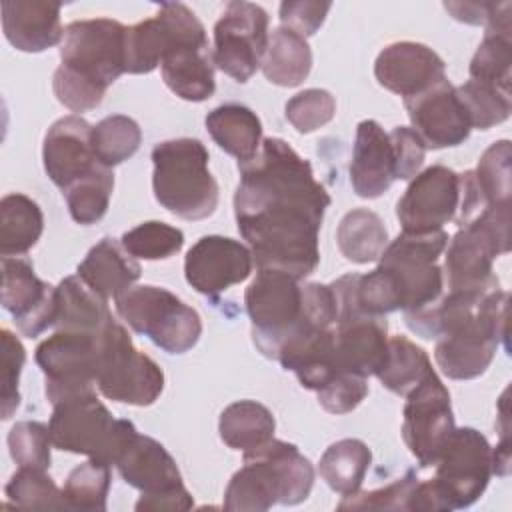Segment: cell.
Listing matches in <instances>:
<instances>
[{
	"instance_id": "1",
	"label": "cell",
	"mask_w": 512,
	"mask_h": 512,
	"mask_svg": "<svg viewBox=\"0 0 512 512\" xmlns=\"http://www.w3.org/2000/svg\"><path fill=\"white\" fill-rule=\"evenodd\" d=\"M234 216L256 268L302 280L320 262L318 232L332 198L312 166L282 138H264L258 154L238 164Z\"/></svg>"
},
{
	"instance_id": "2",
	"label": "cell",
	"mask_w": 512,
	"mask_h": 512,
	"mask_svg": "<svg viewBox=\"0 0 512 512\" xmlns=\"http://www.w3.org/2000/svg\"><path fill=\"white\" fill-rule=\"evenodd\" d=\"M404 318L412 332L436 338L434 358L448 378L472 380L486 372L500 340L508 338V294L500 286L486 292H446Z\"/></svg>"
},
{
	"instance_id": "3",
	"label": "cell",
	"mask_w": 512,
	"mask_h": 512,
	"mask_svg": "<svg viewBox=\"0 0 512 512\" xmlns=\"http://www.w3.org/2000/svg\"><path fill=\"white\" fill-rule=\"evenodd\" d=\"M126 26L112 18L74 20L64 28L60 66L52 88L72 112H88L104 100L108 86L124 74Z\"/></svg>"
},
{
	"instance_id": "4",
	"label": "cell",
	"mask_w": 512,
	"mask_h": 512,
	"mask_svg": "<svg viewBox=\"0 0 512 512\" xmlns=\"http://www.w3.org/2000/svg\"><path fill=\"white\" fill-rule=\"evenodd\" d=\"M314 468L298 446L268 440L244 452V464L224 492L226 510H268L274 504L294 506L310 496Z\"/></svg>"
},
{
	"instance_id": "5",
	"label": "cell",
	"mask_w": 512,
	"mask_h": 512,
	"mask_svg": "<svg viewBox=\"0 0 512 512\" xmlns=\"http://www.w3.org/2000/svg\"><path fill=\"white\" fill-rule=\"evenodd\" d=\"M210 154L198 138H176L152 150V190L160 206L184 220H204L218 206V182L208 170Z\"/></svg>"
},
{
	"instance_id": "6",
	"label": "cell",
	"mask_w": 512,
	"mask_h": 512,
	"mask_svg": "<svg viewBox=\"0 0 512 512\" xmlns=\"http://www.w3.org/2000/svg\"><path fill=\"white\" fill-rule=\"evenodd\" d=\"M446 246L442 274L448 292H486L500 286L492 262L510 252V202L480 210L460 224Z\"/></svg>"
},
{
	"instance_id": "7",
	"label": "cell",
	"mask_w": 512,
	"mask_h": 512,
	"mask_svg": "<svg viewBox=\"0 0 512 512\" xmlns=\"http://www.w3.org/2000/svg\"><path fill=\"white\" fill-rule=\"evenodd\" d=\"M48 428L54 448L84 454L110 466L136 430L130 420L112 418L94 390L74 394L54 404Z\"/></svg>"
},
{
	"instance_id": "8",
	"label": "cell",
	"mask_w": 512,
	"mask_h": 512,
	"mask_svg": "<svg viewBox=\"0 0 512 512\" xmlns=\"http://www.w3.org/2000/svg\"><path fill=\"white\" fill-rule=\"evenodd\" d=\"M118 316L168 354H184L202 334L200 314L160 286H132L114 298Z\"/></svg>"
},
{
	"instance_id": "9",
	"label": "cell",
	"mask_w": 512,
	"mask_h": 512,
	"mask_svg": "<svg viewBox=\"0 0 512 512\" xmlns=\"http://www.w3.org/2000/svg\"><path fill=\"white\" fill-rule=\"evenodd\" d=\"M96 388L108 400L132 406H150L164 390L162 368L132 344L118 320L98 334Z\"/></svg>"
},
{
	"instance_id": "10",
	"label": "cell",
	"mask_w": 512,
	"mask_h": 512,
	"mask_svg": "<svg viewBox=\"0 0 512 512\" xmlns=\"http://www.w3.org/2000/svg\"><path fill=\"white\" fill-rule=\"evenodd\" d=\"M446 244L448 234L444 230L426 234L402 232L384 248L378 266L392 276L404 314L422 310L442 296L444 274L438 266V256L446 250Z\"/></svg>"
},
{
	"instance_id": "11",
	"label": "cell",
	"mask_w": 512,
	"mask_h": 512,
	"mask_svg": "<svg viewBox=\"0 0 512 512\" xmlns=\"http://www.w3.org/2000/svg\"><path fill=\"white\" fill-rule=\"evenodd\" d=\"M246 312L252 320V342L266 356L278 354L284 338L302 318V284L298 278L276 268H258L244 294Z\"/></svg>"
},
{
	"instance_id": "12",
	"label": "cell",
	"mask_w": 512,
	"mask_h": 512,
	"mask_svg": "<svg viewBox=\"0 0 512 512\" xmlns=\"http://www.w3.org/2000/svg\"><path fill=\"white\" fill-rule=\"evenodd\" d=\"M430 480L444 510L472 506L492 476V448L478 430L454 428Z\"/></svg>"
},
{
	"instance_id": "13",
	"label": "cell",
	"mask_w": 512,
	"mask_h": 512,
	"mask_svg": "<svg viewBox=\"0 0 512 512\" xmlns=\"http://www.w3.org/2000/svg\"><path fill=\"white\" fill-rule=\"evenodd\" d=\"M268 14L252 2H228L214 24V66L236 82H248L268 48Z\"/></svg>"
},
{
	"instance_id": "14",
	"label": "cell",
	"mask_w": 512,
	"mask_h": 512,
	"mask_svg": "<svg viewBox=\"0 0 512 512\" xmlns=\"http://www.w3.org/2000/svg\"><path fill=\"white\" fill-rule=\"evenodd\" d=\"M404 398L402 438L422 468L434 466L456 428L450 392L438 374L430 372Z\"/></svg>"
},
{
	"instance_id": "15",
	"label": "cell",
	"mask_w": 512,
	"mask_h": 512,
	"mask_svg": "<svg viewBox=\"0 0 512 512\" xmlns=\"http://www.w3.org/2000/svg\"><path fill=\"white\" fill-rule=\"evenodd\" d=\"M206 30L198 16L180 2H164L152 18L126 28L128 74H148L160 66L164 54L178 44H206Z\"/></svg>"
},
{
	"instance_id": "16",
	"label": "cell",
	"mask_w": 512,
	"mask_h": 512,
	"mask_svg": "<svg viewBox=\"0 0 512 512\" xmlns=\"http://www.w3.org/2000/svg\"><path fill=\"white\" fill-rule=\"evenodd\" d=\"M98 334L56 330L38 344L36 364L46 376V398L52 406L74 394L94 390Z\"/></svg>"
},
{
	"instance_id": "17",
	"label": "cell",
	"mask_w": 512,
	"mask_h": 512,
	"mask_svg": "<svg viewBox=\"0 0 512 512\" xmlns=\"http://www.w3.org/2000/svg\"><path fill=\"white\" fill-rule=\"evenodd\" d=\"M460 204V176L446 166L418 172L396 204V218L406 234L442 230L456 218Z\"/></svg>"
},
{
	"instance_id": "18",
	"label": "cell",
	"mask_w": 512,
	"mask_h": 512,
	"mask_svg": "<svg viewBox=\"0 0 512 512\" xmlns=\"http://www.w3.org/2000/svg\"><path fill=\"white\" fill-rule=\"evenodd\" d=\"M2 306L24 336L36 338L54 326L56 286L40 280L28 260L2 256Z\"/></svg>"
},
{
	"instance_id": "19",
	"label": "cell",
	"mask_w": 512,
	"mask_h": 512,
	"mask_svg": "<svg viewBox=\"0 0 512 512\" xmlns=\"http://www.w3.org/2000/svg\"><path fill=\"white\" fill-rule=\"evenodd\" d=\"M252 252L228 236H202L186 254V282L204 296H214L244 282L252 272Z\"/></svg>"
},
{
	"instance_id": "20",
	"label": "cell",
	"mask_w": 512,
	"mask_h": 512,
	"mask_svg": "<svg viewBox=\"0 0 512 512\" xmlns=\"http://www.w3.org/2000/svg\"><path fill=\"white\" fill-rule=\"evenodd\" d=\"M412 130L426 148L440 150L462 144L470 136L468 114L448 78L418 96L404 100Z\"/></svg>"
},
{
	"instance_id": "21",
	"label": "cell",
	"mask_w": 512,
	"mask_h": 512,
	"mask_svg": "<svg viewBox=\"0 0 512 512\" xmlns=\"http://www.w3.org/2000/svg\"><path fill=\"white\" fill-rule=\"evenodd\" d=\"M92 128L82 116L70 114L56 120L42 146V160L48 178L62 190L102 166L94 154Z\"/></svg>"
},
{
	"instance_id": "22",
	"label": "cell",
	"mask_w": 512,
	"mask_h": 512,
	"mask_svg": "<svg viewBox=\"0 0 512 512\" xmlns=\"http://www.w3.org/2000/svg\"><path fill=\"white\" fill-rule=\"evenodd\" d=\"M374 76L380 86L406 98L418 96L446 78L444 60L426 44H388L374 62Z\"/></svg>"
},
{
	"instance_id": "23",
	"label": "cell",
	"mask_w": 512,
	"mask_h": 512,
	"mask_svg": "<svg viewBox=\"0 0 512 512\" xmlns=\"http://www.w3.org/2000/svg\"><path fill=\"white\" fill-rule=\"evenodd\" d=\"M114 466L132 488L142 494H160L182 486V476L176 460L154 438L134 430L120 448Z\"/></svg>"
},
{
	"instance_id": "24",
	"label": "cell",
	"mask_w": 512,
	"mask_h": 512,
	"mask_svg": "<svg viewBox=\"0 0 512 512\" xmlns=\"http://www.w3.org/2000/svg\"><path fill=\"white\" fill-rule=\"evenodd\" d=\"M396 180L394 150L388 132L376 120H362L350 160V182L360 198L382 196Z\"/></svg>"
},
{
	"instance_id": "25",
	"label": "cell",
	"mask_w": 512,
	"mask_h": 512,
	"mask_svg": "<svg viewBox=\"0 0 512 512\" xmlns=\"http://www.w3.org/2000/svg\"><path fill=\"white\" fill-rule=\"evenodd\" d=\"M60 2L12 0L2 2V30L6 40L20 52H44L62 42Z\"/></svg>"
},
{
	"instance_id": "26",
	"label": "cell",
	"mask_w": 512,
	"mask_h": 512,
	"mask_svg": "<svg viewBox=\"0 0 512 512\" xmlns=\"http://www.w3.org/2000/svg\"><path fill=\"white\" fill-rule=\"evenodd\" d=\"M160 70L164 84L182 100L202 102L216 90L214 60L208 42L170 48L160 62Z\"/></svg>"
},
{
	"instance_id": "27",
	"label": "cell",
	"mask_w": 512,
	"mask_h": 512,
	"mask_svg": "<svg viewBox=\"0 0 512 512\" xmlns=\"http://www.w3.org/2000/svg\"><path fill=\"white\" fill-rule=\"evenodd\" d=\"M76 274L94 292L110 300L132 288V284L140 278L142 268L134 256L124 250L122 242L102 238L88 250L86 258L78 264Z\"/></svg>"
},
{
	"instance_id": "28",
	"label": "cell",
	"mask_w": 512,
	"mask_h": 512,
	"mask_svg": "<svg viewBox=\"0 0 512 512\" xmlns=\"http://www.w3.org/2000/svg\"><path fill=\"white\" fill-rule=\"evenodd\" d=\"M114 320L108 300L94 292L78 274L56 286V330L98 334Z\"/></svg>"
},
{
	"instance_id": "29",
	"label": "cell",
	"mask_w": 512,
	"mask_h": 512,
	"mask_svg": "<svg viewBox=\"0 0 512 512\" xmlns=\"http://www.w3.org/2000/svg\"><path fill=\"white\" fill-rule=\"evenodd\" d=\"M206 128L212 140L226 154L234 156L238 164L252 160L262 144V122L244 104L228 102L206 116Z\"/></svg>"
},
{
	"instance_id": "30",
	"label": "cell",
	"mask_w": 512,
	"mask_h": 512,
	"mask_svg": "<svg viewBox=\"0 0 512 512\" xmlns=\"http://www.w3.org/2000/svg\"><path fill=\"white\" fill-rule=\"evenodd\" d=\"M260 68L268 82L294 88L302 84L312 70V50L306 38L290 28L278 26L268 38V48Z\"/></svg>"
},
{
	"instance_id": "31",
	"label": "cell",
	"mask_w": 512,
	"mask_h": 512,
	"mask_svg": "<svg viewBox=\"0 0 512 512\" xmlns=\"http://www.w3.org/2000/svg\"><path fill=\"white\" fill-rule=\"evenodd\" d=\"M44 216L40 206L26 194L14 192L0 200V254H26L40 240Z\"/></svg>"
},
{
	"instance_id": "32",
	"label": "cell",
	"mask_w": 512,
	"mask_h": 512,
	"mask_svg": "<svg viewBox=\"0 0 512 512\" xmlns=\"http://www.w3.org/2000/svg\"><path fill=\"white\" fill-rule=\"evenodd\" d=\"M274 416L256 400H238L220 414L218 432L222 442L232 450H252L274 438Z\"/></svg>"
},
{
	"instance_id": "33",
	"label": "cell",
	"mask_w": 512,
	"mask_h": 512,
	"mask_svg": "<svg viewBox=\"0 0 512 512\" xmlns=\"http://www.w3.org/2000/svg\"><path fill=\"white\" fill-rule=\"evenodd\" d=\"M372 462L370 448L358 438H344L326 448L318 472L322 480L340 496L360 490Z\"/></svg>"
},
{
	"instance_id": "34",
	"label": "cell",
	"mask_w": 512,
	"mask_h": 512,
	"mask_svg": "<svg viewBox=\"0 0 512 512\" xmlns=\"http://www.w3.org/2000/svg\"><path fill=\"white\" fill-rule=\"evenodd\" d=\"M336 242L346 260L368 264L378 260L388 246V230L376 212L354 208L340 220Z\"/></svg>"
},
{
	"instance_id": "35",
	"label": "cell",
	"mask_w": 512,
	"mask_h": 512,
	"mask_svg": "<svg viewBox=\"0 0 512 512\" xmlns=\"http://www.w3.org/2000/svg\"><path fill=\"white\" fill-rule=\"evenodd\" d=\"M430 372H434V368L420 346L406 336H392L388 338V352L384 364L376 372V378L386 390L406 396Z\"/></svg>"
},
{
	"instance_id": "36",
	"label": "cell",
	"mask_w": 512,
	"mask_h": 512,
	"mask_svg": "<svg viewBox=\"0 0 512 512\" xmlns=\"http://www.w3.org/2000/svg\"><path fill=\"white\" fill-rule=\"evenodd\" d=\"M470 80L510 92L512 36L510 26H486L484 40L470 62Z\"/></svg>"
},
{
	"instance_id": "37",
	"label": "cell",
	"mask_w": 512,
	"mask_h": 512,
	"mask_svg": "<svg viewBox=\"0 0 512 512\" xmlns=\"http://www.w3.org/2000/svg\"><path fill=\"white\" fill-rule=\"evenodd\" d=\"M112 190H114L112 168L98 166L94 172L76 180L62 192H64L72 220L82 226H90L102 220L104 214L108 212Z\"/></svg>"
},
{
	"instance_id": "38",
	"label": "cell",
	"mask_w": 512,
	"mask_h": 512,
	"mask_svg": "<svg viewBox=\"0 0 512 512\" xmlns=\"http://www.w3.org/2000/svg\"><path fill=\"white\" fill-rule=\"evenodd\" d=\"M142 142L138 122L124 114H112L92 128V146L98 162L114 168L136 154Z\"/></svg>"
},
{
	"instance_id": "39",
	"label": "cell",
	"mask_w": 512,
	"mask_h": 512,
	"mask_svg": "<svg viewBox=\"0 0 512 512\" xmlns=\"http://www.w3.org/2000/svg\"><path fill=\"white\" fill-rule=\"evenodd\" d=\"M110 490V464L90 458L76 466L64 482L68 510L104 512Z\"/></svg>"
},
{
	"instance_id": "40",
	"label": "cell",
	"mask_w": 512,
	"mask_h": 512,
	"mask_svg": "<svg viewBox=\"0 0 512 512\" xmlns=\"http://www.w3.org/2000/svg\"><path fill=\"white\" fill-rule=\"evenodd\" d=\"M6 498L16 508L26 510H68L64 492L54 484L46 470L18 466L6 484Z\"/></svg>"
},
{
	"instance_id": "41",
	"label": "cell",
	"mask_w": 512,
	"mask_h": 512,
	"mask_svg": "<svg viewBox=\"0 0 512 512\" xmlns=\"http://www.w3.org/2000/svg\"><path fill=\"white\" fill-rule=\"evenodd\" d=\"M456 94L468 114L470 126L476 130H488L496 124H502L510 116V92H504L484 82L468 80L456 86Z\"/></svg>"
},
{
	"instance_id": "42",
	"label": "cell",
	"mask_w": 512,
	"mask_h": 512,
	"mask_svg": "<svg viewBox=\"0 0 512 512\" xmlns=\"http://www.w3.org/2000/svg\"><path fill=\"white\" fill-rule=\"evenodd\" d=\"M120 242L124 250L134 258L166 260L180 252L184 246V234L176 226L150 220L126 230Z\"/></svg>"
},
{
	"instance_id": "43",
	"label": "cell",
	"mask_w": 512,
	"mask_h": 512,
	"mask_svg": "<svg viewBox=\"0 0 512 512\" xmlns=\"http://www.w3.org/2000/svg\"><path fill=\"white\" fill-rule=\"evenodd\" d=\"M510 158H512L510 142L498 140L484 150V154L478 160L476 170H472L476 186H478L486 206L510 202V190H512Z\"/></svg>"
},
{
	"instance_id": "44",
	"label": "cell",
	"mask_w": 512,
	"mask_h": 512,
	"mask_svg": "<svg viewBox=\"0 0 512 512\" xmlns=\"http://www.w3.org/2000/svg\"><path fill=\"white\" fill-rule=\"evenodd\" d=\"M420 478L414 470L406 472L402 478L392 484L370 490V492H354L342 496V502L336 506L338 510H416Z\"/></svg>"
},
{
	"instance_id": "45",
	"label": "cell",
	"mask_w": 512,
	"mask_h": 512,
	"mask_svg": "<svg viewBox=\"0 0 512 512\" xmlns=\"http://www.w3.org/2000/svg\"><path fill=\"white\" fill-rule=\"evenodd\" d=\"M50 428L44 422L22 420L8 432V450L18 466H30L48 470L50 468Z\"/></svg>"
},
{
	"instance_id": "46",
	"label": "cell",
	"mask_w": 512,
	"mask_h": 512,
	"mask_svg": "<svg viewBox=\"0 0 512 512\" xmlns=\"http://www.w3.org/2000/svg\"><path fill=\"white\" fill-rule=\"evenodd\" d=\"M286 120L300 132L308 134L328 124L336 114V100L328 90L308 88L294 94L284 106Z\"/></svg>"
},
{
	"instance_id": "47",
	"label": "cell",
	"mask_w": 512,
	"mask_h": 512,
	"mask_svg": "<svg viewBox=\"0 0 512 512\" xmlns=\"http://www.w3.org/2000/svg\"><path fill=\"white\" fill-rule=\"evenodd\" d=\"M26 362V350L18 336L10 330H2V418L8 420L20 406L18 380Z\"/></svg>"
},
{
	"instance_id": "48",
	"label": "cell",
	"mask_w": 512,
	"mask_h": 512,
	"mask_svg": "<svg viewBox=\"0 0 512 512\" xmlns=\"http://www.w3.org/2000/svg\"><path fill=\"white\" fill-rule=\"evenodd\" d=\"M316 394L326 412L348 414L368 396V382L362 376L338 372Z\"/></svg>"
},
{
	"instance_id": "49",
	"label": "cell",
	"mask_w": 512,
	"mask_h": 512,
	"mask_svg": "<svg viewBox=\"0 0 512 512\" xmlns=\"http://www.w3.org/2000/svg\"><path fill=\"white\" fill-rule=\"evenodd\" d=\"M392 150H394V162H396V180H410L418 174L426 146L420 140V136L408 128V126H396L392 132H388Z\"/></svg>"
},
{
	"instance_id": "50",
	"label": "cell",
	"mask_w": 512,
	"mask_h": 512,
	"mask_svg": "<svg viewBox=\"0 0 512 512\" xmlns=\"http://www.w3.org/2000/svg\"><path fill=\"white\" fill-rule=\"evenodd\" d=\"M330 2H312V0H288L280 4V22L284 28L294 30L302 38L312 36L324 24L326 14L330 12Z\"/></svg>"
},
{
	"instance_id": "51",
	"label": "cell",
	"mask_w": 512,
	"mask_h": 512,
	"mask_svg": "<svg viewBox=\"0 0 512 512\" xmlns=\"http://www.w3.org/2000/svg\"><path fill=\"white\" fill-rule=\"evenodd\" d=\"M194 506V500L186 486H178L174 490H166L160 494H140L134 508L138 512L142 510H190Z\"/></svg>"
},
{
	"instance_id": "52",
	"label": "cell",
	"mask_w": 512,
	"mask_h": 512,
	"mask_svg": "<svg viewBox=\"0 0 512 512\" xmlns=\"http://www.w3.org/2000/svg\"><path fill=\"white\" fill-rule=\"evenodd\" d=\"M444 8L458 22L486 24L492 10V2H444Z\"/></svg>"
}]
</instances>
